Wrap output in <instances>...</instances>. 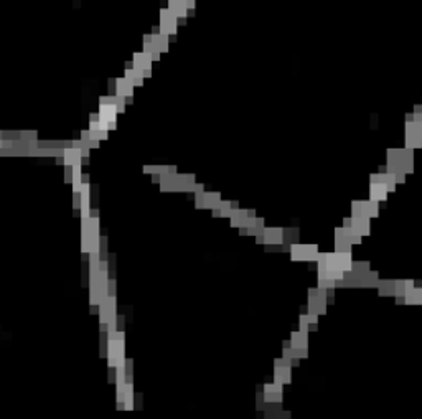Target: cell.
I'll use <instances>...</instances> for the list:
<instances>
[{"instance_id": "obj_1", "label": "cell", "mask_w": 422, "mask_h": 419, "mask_svg": "<svg viewBox=\"0 0 422 419\" xmlns=\"http://www.w3.org/2000/svg\"><path fill=\"white\" fill-rule=\"evenodd\" d=\"M101 221L99 216L89 215L86 218H81V251L83 254L96 253L101 251Z\"/></svg>"}, {"instance_id": "obj_2", "label": "cell", "mask_w": 422, "mask_h": 419, "mask_svg": "<svg viewBox=\"0 0 422 419\" xmlns=\"http://www.w3.org/2000/svg\"><path fill=\"white\" fill-rule=\"evenodd\" d=\"M124 345H125V335L122 330L108 333V350H106V357H108L109 368H117L124 365L125 361Z\"/></svg>"}, {"instance_id": "obj_3", "label": "cell", "mask_w": 422, "mask_h": 419, "mask_svg": "<svg viewBox=\"0 0 422 419\" xmlns=\"http://www.w3.org/2000/svg\"><path fill=\"white\" fill-rule=\"evenodd\" d=\"M117 106L114 104V96H102L99 99V116L101 119L108 124L109 130L117 127Z\"/></svg>"}, {"instance_id": "obj_4", "label": "cell", "mask_w": 422, "mask_h": 419, "mask_svg": "<svg viewBox=\"0 0 422 419\" xmlns=\"http://www.w3.org/2000/svg\"><path fill=\"white\" fill-rule=\"evenodd\" d=\"M117 319V297L116 294H109L108 299L99 305V330L108 332V324Z\"/></svg>"}, {"instance_id": "obj_5", "label": "cell", "mask_w": 422, "mask_h": 419, "mask_svg": "<svg viewBox=\"0 0 422 419\" xmlns=\"http://www.w3.org/2000/svg\"><path fill=\"white\" fill-rule=\"evenodd\" d=\"M319 248L315 244H292L291 257L294 261H316Z\"/></svg>"}, {"instance_id": "obj_6", "label": "cell", "mask_w": 422, "mask_h": 419, "mask_svg": "<svg viewBox=\"0 0 422 419\" xmlns=\"http://www.w3.org/2000/svg\"><path fill=\"white\" fill-rule=\"evenodd\" d=\"M291 360L279 358L274 361V381L279 385H287L291 383Z\"/></svg>"}, {"instance_id": "obj_7", "label": "cell", "mask_w": 422, "mask_h": 419, "mask_svg": "<svg viewBox=\"0 0 422 419\" xmlns=\"http://www.w3.org/2000/svg\"><path fill=\"white\" fill-rule=\"evenodd\" d=\"M132 65H134V68L137 69V71L142 73L145 78H150V76H152V58L145 51L134 55Z\"/></svg>"}, {"instance_id": "obj_8", "label": "cell", "mask_w": 422, "mask_h": 419, "mask_svg": "<svg viewBox=\"0 0 422 419\" xmlns=\"http://www.w3.org/2000/svg\"><path fill=\"white\" fill-rule=\"evenodd\" d=\"M264 401L266 403H280L282 401V385L279 383H267L264 385Z\"/></svg>"}, {"instance_id": "obj_9", "label": "cell", "mask_w": 422, "mask_h": 419, "mask_svg": "<svg viewBox=\"0 0 422 419\" xmlns=\"http://www.w3.org/2000/svg\"><path fill=\"white\" fill-rule=\"evenodd\" d=\"M284 241L282 228H266L264 229V244H280Z\"/></svg>"}, {"instance_id": "obj_10", "label": "cell", "mask_w": 422, "mask_h": 419, "mask_svg": "<svg viewBox=\"0 0 422 419\" xmlns=\"http://www.w3.org/2000/svg\"><path fill=\"white\" fill-rule=\"evenodd\" d=\"M134 86L132 83L129 80H125V78H119L116 80V94L117 96H122V97H130L134 96Z\"/></svg>"}, {"instance_id": "obj_11", "label": "cell", "mask_w": 422, "mask_h": 419, "mask_svg": "<svg viewBox=\"0 0 422 419\" xmlns=\"http://www.w3.org/2000/svg\"><path fill=\"white\" fill-rule=\"evenodd\" d=\"M248 210H243V208H234L233 212H231V216H229V223L231 226L234 228H241L246 225V220H248Z\"/></svg>"}, {"instance_id": "obj_12", "label": "cell", "mask_w": 422, "mask_h": 419, "mask_svg": "<svg viewBox=\"0 0 422 419\" xmlns=\"http://www.w3.org/2000/svg\"><path fill=\"white\" fill-rule=\"evenodd\" d=\"M388 187L381 181H371V198L376 200V201H381V200H386L388 197Z\"/></svg>"}, {"instance_id": "obj_13", "label": "cell", "mask_w": 422, "mask_h": 419, "mask_svg": "<svg viewBox=\"0 0 422 419\" xmlns=\"http://www.w3.org/2000/svg\"><path fill=\"white\" fill-rule=\"evenodd\" d=\"M221 203V195L220 192H205V208L213 210L220 206Z\"/></svg>"}, {"instance_id": "obj_14", "label": "cell", "mask_w": 422, "mask_h": 419, "mask_svg": "<svg viewBox=\"0 0 422 419\" xmlns=\"http://www.w3.org/2000/svg\"><path fill=\"white\" fill-rule=\"evenodd\" d=\"M361 208H363V216H368V218H373V216H378V201L376 200H370V201H361Z\"/></svg>"}, {"instance_id": "obj_15", "label": "cell", "mask_w": 422, "mask_h": 419, "mask_svg": "<svg viewBox=\"0 0 422 419\" xmlns=\"http://www.w3.org/2000/svg\"><path fill=\"white\" fill-rule=\"evenodd\" d=\"M308 338L305 332H294L291 337V347H300V348H307Z\"/></svg>"}, {"instance_id": "obj_16", "label": "cell", "mask_w": 422, "mask_h": 419, "mask_svg": "<svg viewBox=\"0 0 422 419\" xmlns=\"http://www.w3.org/2000/svg\"><path fill=\"white\" fill-rule=\"evenodd\" d=\"M406 302L407 304H422V289L412 287L409 292H406Z\"/></svg>"}, {"instance_id": "obj_17", "label": "cell", "mask_w": 422, "mask_h": 419, "mask_svg": "<svg viewBox=\"0 0 422 419\" xmlns=\"http://www.w3.org/2000/svg\"><path fill=\"white\" fill-rule=\"evenodd\" d=\"M216 208H220V215H221V218H229V216H231V212H233V206H231V201H228V200H221L220 206H216Z\"/></svg>"}, {"instance_id": "obj_18", "label": "cell", "mask_w": 422, "mask_h": 419, "mask_svg": "<svg viewBox=\"0 0 422 419\" xmlns=\"http://www.w3.org/2000/svg\"><path fill=\"white\" fill-rule=\"evenodd\" d=\"M108 134H109V130H89V137L93 139V141H97V142H101V141H106L108 139Z\"/></svg>"}, {"instance_id": "obj_19", "label": "cell", "mask_w": 422, "mask_h": 419, "mask_svg": "<svg viewBox=\"0 0 422 419\" xmlns=\"http://www.w3.org/2000/svg\"><path fill=\"white\" fill-rule=\"evenodd\" d=\"M22 141L25 142H35L38 141V132L37 130H22Z\"/></svg>"}, {"instance_id": "obj_20", "label": "cell", "mask_w": 422, "mask_h": 419, "mask_svg": "<svg viewBox=\"0 0 422 419\" xmlns=\"http://www.w3.org/2000/svg\"><path fill=\"white\" fill-rule=\"evenodd\" d=\"M81 206V192L80 193H73V208L80 210Z\"/></svg>"}, {"instance_id": "obj_21", "label": "cell", "mask_w": 422, "mask_h": 419, "mask_svg": "<svg viewBox=\"0 0 422 419\" xmlns=\"http://www.w3.org/2000/svg\"><path fill=\"white\" fill-rule=\"evenodd\" d=\"M109 294H116V279H109Z\"/></svg>"}]
</instances>
